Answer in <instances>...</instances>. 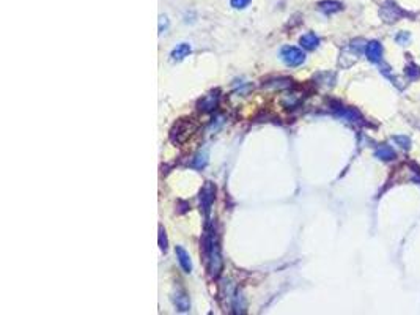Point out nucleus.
<instances>
[{
	"label": "nucleus",
	"instance_id": "nucleus-12",
	"mask_svg": "<svg viewBox=\"0 0 420 315\" xmlns=\"http://www.w3.org/2000/svg\"><path fill=\"white\" fill-rule=\"evenodd\" d=\"M216 104H217V96L208 95L200 101V109L205 110V112H208V110H212L214 107H216Z\"/></svg>",
	"mask_w": 420,
	"mask_h": 315
},
{
	"label": "nucleus",
	"instance_id": "nucleus-5",
	"mask_svg": "<svg viewBox=\"0 0 420 315\" xmlns=\"http://www.w3.org/2000/svg\"><path fill=\"white\" fill-rule=\"evenodd\" d=\"M403 14H405V13H403L393 2H387L382 6V10H381V16H382V19L385 22H395V21H398L401 18Z\"/></svg>",
	"mask_w": 420,
	"mask_h": 315
},
{
	"label": "nucleus",
	"instance_id": "nucleus-10",
	"mask_svg": "<svg viewBox=\"0 0 420 315\" xmlns=\"http://www.w3.org/2000/svg\"><path fill=\"white\" fill-rule=\"evenodd\" d=\"M320 11H323L324 14H332L341 10V5L338 2H334V0H326V2H321L318 5Z\"/></svg>",
	"mask_w": 420,
	"mask_h": 315
},
{
	"label": "nucleus",
	"instance_id": "nucleus-13",
	"mask_svg": "<svg viewBox=\"0 0 420 315\" xmlns=\"http://www.w3.org/2000/svg\"><path fill=\"white\" fill-rule=\"evenodd\" d=\"M392 139L403 150H408L411 147V140H409V137H406V135H393Z\"/></svg>",
	"mask_w": 420,
	"mask_h": 315
},
{
	"label": "nucleus",
	"instance_id": "nucleus-7",
	"mask_svg": "<svg viewBox=\"0 0 420 315\" xmlns=\"http://www.w3.org/2000/svg\"><path fill=\"white\" fill-rule=\"evenodd\" d=\"M375 156L381 161H392V159H395L397 153L390 145H387V143H382V145H379L375 150Z\"/></svg>",
	"mask_w": 420,
	"mask_h": 315
},
{
	"label": "nucleus",
	"instance_id": "nucleus-17",
	"mask_svg": "<svg viewBox=\"0 0 420 315\" xmlns=\"http://www.w3.org/2000/svg\"><path fill=\"white\" fill-rule=\"evenodd\" d=\"M162 25H164L166 29H167V25H168V21H167V18H164V16H161V18H159V30L162 29Z\"/></svg>",
	"mask_w": 420,
	"mask_h": 315
},
{
	"label": "nucleus",
	"instance_id": "nucleus-1",
	"mask_svg": "<svg viewBox=\"0 0 420 315\" xmlns=\"http://www.w3.org/2000/svg\"><path fill=\"white\" fill-rule=\"evenodd\" d=\"M205 252H207V257L210 260V273L211 276L217 277L220 274L222 270V259H220V252L217 248V243H214L212 238H208L207 243H205Z\"/></svg>",
	"mask_w": 420,
	"mask_h": 315
},
{
	"label": "nucleus",
	"instance_id": "nucleus-15",
	"mask_svg": "<svg viewBox=\"0 0 420 315\" xmlns=\"http://www.w3.org/2000/svg\"><path fill=\"white\" fill-rule=\"evenodd\" d=\"M249 2H251V0H231V6L236 8V10H243V8L249 5Z\"/></svg>",
	"mask_w": 420,
	"mask_h": 315
},
{
	"label": "nucleus",
	"instance_id": "nucleus-3",
	"mask_svg": "<svg viewBox=\"0 0 420 315\" xmlns=\"http://www.w3.org/2000/svg\"><path fill=\"white\" fill-rule=\"evenodd\" d=\"M214 194H216V188H214L210 181H207V184L203 186V189L200 192V205H202L203 211L207 213V215L210 213L211 205L214 202Z\"/></svg>",
	"mask_w": 420,
	"mask_h": 315
},
{
	"label": "nucleus",
	"instance_id": "nucleus-2",
	"mask_svg": "<svg viewBox=\"0 0 420 315\" xmlns=\"http://www.w3.org/2000/svg\"><path fill=\"white\" fill-rule=\"evenodd\" d=\"M280 57L285 65L288 66H299L305 62V54L301 49L293 47V46H285L280 50Z\"/></svg>",
	"mask_w": 420,
	"mask_h": 315
},
{
	"label": "nucleus",
	"instance_id": "nucleus-14",
	"mask_svg": "<svg viewBox=\"0 0 420 315\" xmlns=\"http://www.w3.org/2000/svg\"><path fill=\"white\" fill-rule=\"evenodd\" d=\"M159 246L162 251H167V238H166V232L164 228H159Z\"/></svg>",
	"mask_w": 420,
	"mask_h": 315
},
{
	"label": "nucleus",
	"instance_id": "nucleus-11",
	"mask_svg": "<svg viewBox=\"0 0 420 315\" xmlns=\"http://www.w3.org/2000/svg\"><path fill=\"white\" fill-rule=\"evenodd\" d=\"M175 304H176V308L181 311V312L189 311V308H191L189 296L184 295V293H176V295H175Z\"/></svg>",
	"mask_w": 420,
	"mask_h": 315
},
{
	"label": "nucleus",
	"instance_id": "nucleus-16",
	"mask_svg": "<svg viewBox=\"0 0 420 315\" xmlns=\"http://www.w3.org/2000/svg\"><path fill=\"white\" fill-rule=\"evenodd\" d=\"M397 41L400 43V45H406V43L409 41V33H406V32H401L400 35L397 37Z\"/></svg>",
	"mask_w": 420,
	"mask_h": 315
},
{
	"label": "nucleus",
	"instance_id": "nucleus-4",
	"mask_svg": "<svg viewBox=\"0 0 420 315\" xmlns=\"http://www.w3.org/2000/svg\"><path fill=\"white\" fill-rule=\"evenodd\" d=\"M365 55L370 62L373 63H378L382 60V45L379 41H368L367 46H365Z\"/></svg>",
	"mask_w": 420,
	"mask_h": 315
},
{
	"label": "nucleus",
	"instance_id": "nucleus-8",
	"mask_svg": "<svg viewBox=\"0 0 420 315\" xmlns=\"http://www.w3.org/2000/svg\"><path fill=\"white\" fill-rule=\"evenodd\" d=\"M320 45V38L315 35V33H305L304 37H301V46L307 50H315Z\"/></svg>",
	"mask_w": 420,
	"mask_h": 315
},
{
	"label": "nucleus",
	"instance_id": "nucleus-9",
	"mask_svg": "<svg viewBox=\"0 0 420 315\" xmlns=\"http://www.w3.org/2000/svg\"><path fill=\"white\" fill-rule=\"evenodd\" d=\"M189 54H191V46L187 45V43H179V45L173 49L172 57H173V60L179 62V60H183V58H186Z\"/></svg>",
	"mask_w": 420,
	"mask_h": 315
},
{
	"label": "nucleus",
	"instance_id": "nucleus-6",
	"mask_svg": "<svg viewBox=\"0 0 420 315\" xmlns=\"http://www.w3.org/2000/svg\"><path fill=\"white\" fill-rule=\"evenodd\" d=\"M175 252H176V259H178L179 265H181L184 273H191V271H192V260H191L189 252H187L183 246H176Z\"/></svg>",
	"mask_w": 420,
	"mask_h": 315
}]
</instances>
